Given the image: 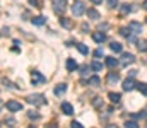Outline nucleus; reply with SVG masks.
I'll list each match as a JSON object with an SVG mask.
<instances>
[{"label": "nucleus", "mask_w": 147, "mask_h": 128, "mask_svg": "<svg viewBox=\"0 0 147 128\" xmlns=\"http://www.w3.org/2000/svg\"><path fill=\"white\" fill-rule=\"evenodd\" d=\"M28 103L36 104V106H43V104H46V101H45V97H43L41 94H31V96H28Z\"/></svg>", "instance_id": "nucleus-1"}, {"label": "nucleus", "mask_w": 147, "mask_h": 128, "mask_svg": "<svg viewBox=\"0 0 147 128\" xmlns=\"http://www.w3.org/2000/svg\"><path fill=\"white\" fill-rule=\"evenodd\" d=\"M53 10L57 15H63L65 12V0H53Z\"/></svg>", "instance_id": "nucleus-2"}, {"label": "nucleus", "mask_w": 147, "mask_h": 128, "mask_svg": "<svg viewBox=\"0 0 147 128\" xmlns=\"http://www.w3.org/2000/svg\"><path fill=\"white\" fill-rule=\"evenodd\" d=\"M134 62H135V56H134L132 53H123L121 58H120V65H121V67H128V65L134 63Z\"/></svg>", "instance_id": "nucleus-3"}, {"label": "nucleus", "mask_w": 147, "mask_h": 128, "mask_svg": "<svg viewBox=\"0 0 147 128\" xmlns=\"http://www.w3.org/2000/svg\"><path fill=\"white\" fill-rule=\"evenodd\" d=\"M86 12V5L82 3V2H75L72 5V14L75 15V17H79V15H82Z\"/></svg>", "instance_id": "nucleus-4"}, {"label": "nucleus", "mask_w": 147, "mask_h": 128, "mask_svg": "<svg viewBox=\"0 0 147 128\" xmlns=\"http://www.w3.org/2000/svg\"><path fill=\"white\" fill-rule=\"evenodd\" d=\"M5 106H7V109H9V111H12V113H16V111H21V109H22V104H21V103H17V101H14V99H12V101H7V104H5Z\"/></svg>", "instance_id": "nucleus-5"}, {"label": "nucleus", "mask_w": 147, "mask_h": 128, "mask_svg": "<svg viewBox=\"0 0 147 128\" xmlns=\"http://www.w3.org/2000/svg\"><path fill=\"white\" fill-rule=\"evenodd\" d=\"M31 82L36 85V84H43L45 82V77L39 74V72H33V77H31Z\"/></svg>", "instance_id": "nucleus-6"}, {"label": "nucleus", "mask_w": 147, "mask_h": 128, "mask_svg": "<svg viewBox=\"0 0 147 128\" xmlns=\"http://www.w3.org/2000/svg\"><path fill=\"white\" fill-rule=\"evenodd\" d=\"M137 87V84L132 80V77H128L125 82H123V90H132V89H135Z\"/></svg>", "instance_id": "nucleus-7"}, {"label": "nucleus", "mask_w": 147, "mask_h": 128, "mask_svg": "<svg viewBox=\"0 0 147 128\" xmlns=\"http://www.w3.org/2000/svg\"><path fill=\"white\" fill-rule=\"evenodd\" d=\"M60 24H62L65 29H72V27H74V22L69 19V17H63V15L60 17Z\"/></svg>", "instance_id": "nucleus-8"}, {"label": "nucleus", "mask_w": 147, "mask_h": 128, "mask_svg": "<svg viewBox=\"0 0 147 128\" xmlns=\"http://www.w3.org/2000/svg\"><path fill=\"white\" fill-rule=\"evenodd\" d=\"M92 40L96 43H103L106 40V34L105 33H99V31H96V33H92Z\"/></svg>", "instance_id": "nucleus-9"}, {"label": "nucleus", "mask_w": 147, "mask_h": 128, "mask_svg": "<svg viewBox=\"0 0 147 128\" xmlns=\"http://www.w3.org/2000/svg\"><path fill=\"white\" fill-rule=\"evenodd\" d=\"M106 80H108L110 84L118 82V80H120V75H118V72H110V74H108V77H106Z\"/></svg>", "instance_id": "nucleus-10"}, {"label": "nucleus", "mask_w": 147, "mask_h": 128, "mask_svg": "<svg viewBox=\"0 0 147 128\" xmlns=\"http://www.w3.org/2000/svg\"><path fill=\"white\" fill-rule=\"evenodd\" d=\"M77 67H79V65H77V62H75L74 58H69V60H67V70H69V72L77 70Z\"/></svg>", "instance_id": "nucleus-11"}, {"label": "nucleus", "mask_w": 147, "mask_h": 128, "mask_svg": "<svg viewBox=\"0 0 147 128\" xmlns=\"http://www.w3.org/2000/svg\"><path fill=\"white\" fill-rule=\"evenodd\" d=\"M31 21H33L34 26H43V24L46 22V17H43V15H36V17H33Z\"/></svg>", "instance_id": "nucleus-12"}, {"label": "nucleus", "mask_w": 147, "mask_h": 128, "mask_svg": "<svg viewBox=\"0 0 147 128\" xmlns=\"http://www.w3.org/2000/svg\"><path fill=\"white\" fill-rule=\"evenodd\" d=\"M108 97H110V101L113 103V104H118V103H120V99H121V96H120V94H116V92H110V94H108Z\"/></svg>", "instance_id": "nucleus-13"}, {"label": "nucleus", "mask_w": 147, "mask_h": 128, "mask_svg": "<svg viewBox=\"0 0 147 128\" xmlns=\"http://www.w3.org/2000/svg\"><path fill=\"white\" fill-rule=\"evenodd\" d=\"M118 63H120V62H118L116 58H113V56H106V65H108L110 68H115Z\"/></svg>", "instance_id": "nucleus-14"}, {"label": "nucleus", "mask_w": 147, "mask_h": 128, "mask_svg": "<svg viewBox=\"0 0 147 128\" xmlns=\"http://www.w3.org/2000/svg\"><path fill=\"white\" fill-rule=\"evenodd\" d=\"M62 111H63L65 115H72V113H74L72 104H69V103H63V104H62Z\"/></svg>", "instance_id": "nucleus-15"}, {"label": "nucleus", "mask_w": 147, "mask_h": 128, "mask_svg": "<svg viewBox=\"0 0 147 128\" xmlns=\"http://www.w3.org/2000/svg\"><path fill=\"white\" fill-rule=\"evenodd\" d=\"M65 90H67V85H65V84H60V85H57V87H55V94H57V96L65 94Z\"/></svg>", "instance_id": "nucleus-16"}, {"label": "nucleus", "mask_w": 147, "mask_h": 128, "mask_svg": "<svg viewBox=\"0 0 147 128\" xmlns=\"http://www.w3.org/2000/svg\"><path fill=\"white\" fill-rule=\"evenodd\" d=\"M87 15H89V19H92V21L99 19V14H98V10H94V9H89V10H87Z\"/></svg>", "instance_id": "nucleus-17"}, {"label": "nucleus", "mask_w": 147, "mask_h": 128, "mask_svg": "<svg viewBox=\"0 0 147 128\" xmlns=\"http://www.w3.org/2000/svg\"><path fill=\"white\" fill-rule=\"evenodd\" d=\"M130 27L134 29V33H135V34H139V33L142 31V26H140L139 22H130Z\"/></svg>", "instance_id": "nucleus-18"}, {"label": "nucleus", "mask_w": 147, "mask_h": 128, "mask_svg": "<svg viewBox=\"0 0 147 128\" xmlns=\"http://www.w3.org/2000/svg\"><path fill=\"white\" fill-rule=\"evenodd\" d=\"M110 48L113 50V51H116V53H121V44H120V43L113 41V43L110 44Z\"/></svg>", "instance_id": "nucleus-19"}, {"label": "nucleus", "mask_w": 147, "mask_h": 128, "mask_svg": "<svg viewBox=\"0 0 147 128\" xmlns=\"http://www.w3.org/2000/svg\"><path fill=\"white\" fill-rule=\"evenodd\" d=\"M89 84L94 85V87H98V85L101 84V80H99V77H96V75H94V77H91V79H89Z\"/></svg>", "instance_id": "nucleus-20"}, {"label": "nucleus", "mask_w": 147, "mask_h": 128, "mask_svg": "<svg viewBox=\"0 0 147 128\" xmlns=\"http://www.w3.org/2000/svg\"><path fill=\"white\" fill-rule=\"evenodd\" d=\"M130 10H132V5L130 3H123L121 5V14H128Z\"/></svg>", "instance_id": "nucleus-21"}, {"label": "nucleus", "mask_w": 147, "mask_h": 128, "mask_svg": "<svg viewBox=\"0 0 147 128\" xmlns=\"http://www.w3.org/2000/svg\"><path fill=\"white\" fill-rule=\"evenodd\" d=\"M77 50H79L82 55H86V53L89 51V50H87V46H86V44H82V43H79V44H77Z\"/></svg>", "instance_id": "nucleus-22"}, {"label": "nucleus", "mask_w": 147, "mask_h": 128, "mask_svg": "<svg viewBox=\"0 0 147 128\" xmlns=\"http://www.w3.org/2000/svg\"><path fill=\"white\" fill-rule=\"evenodd\" d=\"M137 48L140 51H147V41H139L137 43Z\"/></svg>", "instance_id": "nucleus-23"}, {"label": "nucleus", "mask_w": 147, "mask_h": 128, "mask_svg": "<svg viewBox=\"0 0 147 128\" xmlns=\"http://www.w3.org/2000/svg\"><path fill=\"white\" fill-rule=\"evenodd\" d=\"M137 89L142 92V94H147V84H144V82H140V84H137Z\"/></svg>", "instance_id": "nucleus-24"}, {"label": "nucleus", "mask_w": 147, "mask_h": 128, "mask_svg": "<svg viewBox=\"0 0 147 128\" xmlns=\"http://www.w3.org/2000/svg\"><path fill=\"white\" fill-rule=\"evenodd\" d=\"M130 29H132V27H121V29H120V33H121V36H125V38H128V36H130Z\"/></svg>", "instance_id": "nucleus-25"}, {"label": "nucleus", "mask_w": 147, "mask_h": 128, "mask_svg": "<svg viewBox=\"0 0 147 128\" xmlns=\"http://www.w3.org/2000/svg\"><path fill=\"white\" fill-rule=\"evenodd\" d=\"M125 127H127V128H139V125H137L134 120H132V121L128 120V121H125Z\"/></svg>", "instance_id": "nucleus-26"}, {"label": "nucleus", "mask_w": 147, "mask_h": 128, "mask_svg": "<svg viewBox=\"0 0 147 128\" xmlns=\"http://www.w3.org/2000/svg\"><path fill=\"white\" fill-rule=\"evenodd\" d=\"M91 68H92V70H101V68H103V65H101V63H98V62H94V63L91 65Z\"/></svg>", "instance_id": "nucleus-27"}, {"label": "nucleus", "mask_w": 147, "mask_h": 128, "mask_svg": "<svg viewBox=\"0 0 147 128\" xmlns=\"http://www.w3.org/2000/svg\"><path fill=\"white\" fill-rule=\"evenodd\" d=\"M116 5H118V0H108V7L113 9V7H116Z\"/></svg>", "instance_id": "nucleus-28"}, {"label": "nucleus", "mask_w": 147, "mask_h": 128, "mask_svg": "<svg viewBox=\"0 0 147 128\" xmlns=\"http://www.w3.org/2000/svg\"><path fill=\"white\" fill-rule=\"evenodd\" d=\"M28 116H29V118H34V120H36V118H39V115H38V113H34V111H29V115H28Z\"/></svg>", "instance_id": "nucleus-29"}, {"label": "nucleus", "mask_w": 147, "mask_h": 128, "mask_svg": "<svg viewBox=\"0 0 147 128\" xmlns=\"http://www.w3.org/2000/svg\"><path fill=\"white\" fill-rule=\"evenodd\" d=\"M29 3H31V5H36V7H41V3H39L38 0H29Z\"/></svg>", "instance_id": "nucleus-30"}, {"label": "nucleus", "mask_w": 147, "mask_h": 128, "mask_svg": "<svg viewBox=\"0 0 147 128\" xmlns=\"http://www.w3.org/2000/svg\"><path fill=\"white\" fill-rule=\"evenodd\" d=\"M94 106H96V108H99V106H101V101H99V97H96V99H94Z\"/></svg>", "instance_id": "nucleus-31"}, {"label": "nucleus", "mask_w": 147, "mask_h": 128, "mask_svg": "<svg viewBox=\"0 0 147 128\" xmlns=\"http://www.w3.org/2000/svg\"><path fill=\"white\" fill-rule=\"evenodd\" d=\"M72 127H74V128H82V125H80L79 121H74V123H72Z\"/></svg>", "instance_id": "nucleus-32"}, {"label": "nucleus", "mask_w": 147, "mask_h": 128, "mask_svg": "<svg viewBox=\"0 0 147 128\" xmlns=\"http://www.w3.org/2000/svg\"><path fill=\"white\" fill-rule=\"evenodd\" d=\"M128 75H130V77H135V75H137V70H130Z\"/></svg>", "instance_id": "nucleus-33"}, {"label": "nucleus", "mask_w": 147, "mask_h": 128, "mask_svg": "<svg viewBox=\"0 0 147 128\" xmlns=\"http://www.w3.org/2000/svg\"><path fill=\"white\" fill-rule=\"evenodd\" d=\"M103 55V51L101 50H98V51H94V56H101Z\"/></svg>", "instance_id": "nucleus-34"}, {"label": "nucleus", "mask_w": 147, "mask_h": 128, "mask_svg": "<svg viewBox=\"0 0 147 128\" xmlns=\"http://www.w3.org/2000/svg\"><path fill=\"white\" fill-rule=\"evenodd\" d=\"M91 2H92V3H101L103 0H91Z\"/></svg>", "instance_id": "nucleus-35"}, {"label": "nucleus", "mask_w": 147, "mask_h": 128, "mask_svg": "<svg viewBox=\"0 0 147 128\" xmlns=\"http://www.w3.org/2000/svg\"><path fill=\"white\" fill-rule=\"evenodd\" d=\"M144 9H147V0H144Z\"/></svg>", "instance_id": "nucleus-36"}]
</instances>
